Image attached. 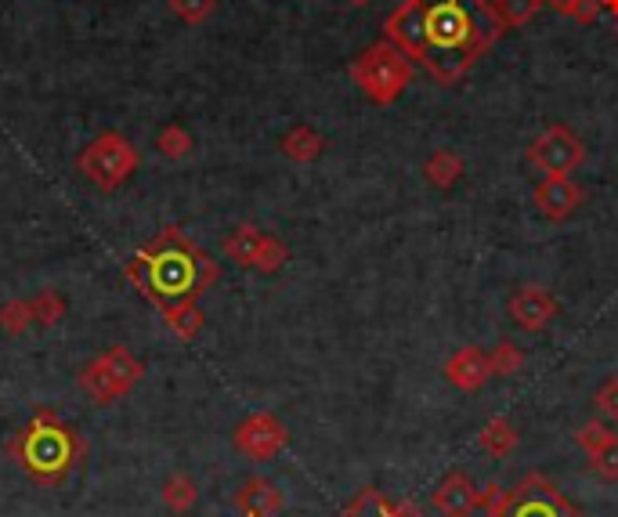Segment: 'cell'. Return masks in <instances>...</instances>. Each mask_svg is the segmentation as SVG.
<instances>
[{"instance_id":"6da1fadb","label":"cell","mask_w":618,"mask_h":517,"mask_svg":"<svg viewBox=\"0 0 618 517\" xmlns=\"http://www.w3.org/2000/svg\"><path fill=\"white\" fill-rule=\"evenodd\" d=\"M503 33L506 22L492 0H402L383 19V40L402 48L437 84H460Z\"/></svg>"},{"instance_id":"7a4b0ae2","label":"cell","mask_w":618,"mask_h":517,"mask_svg":"<svg viewBox=\"0 0 618 517\" xmlns=\"http://www.w3.org/2000/svg\"><path fill=\"white\" fill-rule=\"evenodd\" d=\"M131 279L167 311L174 304L196 301L199 293L210 290L217 282V265L185 232L163 228L131 261Z\"/></svg>"},{"instance_id":"3957f363","label":"cell","mask_w":618,"mask_h":517,"mask_svg":"<svg viewBox=\"0 0 618 517\" xmlns=\"http://www.w3.org/2000/svg\"><path fill=\"white\" fill-rule=\"evenodd\" d=\"M16 456L22 471H30L37 482H62L65 471L73 467L76 438L54 416L40 413L33 424L19 434Z\"/></svg>"},{"instance_id":"277c9868","label":"cell","mask_w":618,"mask_h":517,"mask_svg":"<svg viewBox=\"0 0 618 517\" xmlns=\"http://www.w3.org/2000/svg\"><path fill=\"white\" fill-rule=\"evenodd\" d=\"M412 73V59L391 40H377L351 62V80L373 105H394L409 91Z\"/></svg>"},{"instance_id":"5b68a950","label":"cell","mask_w":618,"mask_h":517,"mask_svg":"<svg viewBox=\"0 0 618 517\" xmlns=\"http://www.w3.org/2000/svg\"><path fill=\"white\" fill-rule=\"evenodd\" d=\"M477 507H488V517H583V510L571 507L543 474H525L506 493H499V485H488Z\"/></svg>"},{"instance_id":"8992f818","label":"cell","mask_w":618,"mask_h":517,"mask_svg":"<svg viewBox=\"0 0 618 517\" xmlns=\"http://www.w3.org/2000/svg\"><path fill=\"white\" fill-rule=\"evenodd\" d=\"M137 380H142V362L127 348H109L105 355L80 370V391H87L94 402L105 405L113 399H123Z\"/></svg>"},{"instance_id":"52a82bcc","label":"cell","mask_w":618,"mask_h":517,"mask_svg":"<svg viewBox=\"0 0 618 517\" xmlns=\"http://www.w3.org/2000/svg\"><path fill=\"white\" fill-rule=\"evenodd\" d=\"M76 167L99 188H116L134 174L137 153L127 138H120V134H102V138H94L84 153H80Z\"/></svg>"},{"instance_id":"ba28073f","label":"cell","mask_w":618,"mask_h":517,"mask_svg":"<svg viewBox=\"0 0 618 517\" xmlns=\"http://www.w3.org/2000/svg\"><path fill=\"white\" fill-rule=\"evenodd\" d=\"M528 163L532 170H539L543 178H560V174H571L586 159L583 138L565 124H549L539 138L528 145Z\"/></svg>"},{"instance_id":"9c48e42d","label":"cell","mask_w":618,"mask_h":517,"mask_svg":"<svg viewBox=\"0 0 618 517\" xmlns=\"http://www.w3.org/2000/svg\"><path fill=\"white\" fill-rule=\"evenodd\" d=\"M286 442H290V434H286V424L279 416L271 413H254L250 420H243V424L236 427V448L243 456L250 459H271L279 456Z\"/></svg>"},{"instance_id":"30bf717a","label":"cell","mask_w":618,"mask_h":517,"mask_svg":"<svg viewBox=\"0 0 618 517\" xmlns=\"http://www.w3.org/2000/svg\"><path fill=\"white\" fill-rule=\"evenodd\" d=\"M511 322L517 325V330L525 333H543L549 330V322L557 319V297L546 290V286H521V290L511 297Z\"/></svg>"},{"instance_id":"8fae6325","label":"cell","mask_w":618,"mask_h":517,"mask_svg":"<svg viewBox=\"0 0 618 517\" xmlns=\"http://www.w3.org/2000/svg\"><path fill=\"white\" fill-rule=\"evenodd\" d=\"M535 207L546 221H568V217L583 207V188L575 185L568 174L560 178H543L535 185Z\"/></svg>"},{"instance_id":"7c38bea8","label":"cell","mask_w":618,"mask_h":517,"mask_svg":"<svg viewBox=\"0 0 618 517\" xmlns=\"http://www.w3.org/2000/svg\"><path fill=\"white\" fill-rule=\"evenodd\" d=\"M445 380L452 387H460L466 394L481 391L492 380V365L488 355L481 348H460L456 355L445 362Z\"/></svg>"},{"instance_id":"4fadbf2b","label":"cell","mask_w":618,"mask_h":517,"mask_svg":"<svg viewBox=\"0 0 618 517\" xmlns=\"http://www.w3.org/2000/svg\"><path fill=\"white\" fill-rule=\"evenodd\" d=\"M477 499H481V493H477V485L466 478L463 471H456V474H449V478L434 488V496H431V503H434V510L442 514V517H471L474 510H477Z\"/></svg>"},{"instance_id":"5bb4252c","label":"cell","mask_w":618,"mask_h":517,"mask_svg":"<svg viewBox=\"0 0 618 517\" xmlns=\"http://www.w3.org/2000/svg\"><path fill=\"white\" fill-rule=\"evenodd\" d=\"M282 493L279 485L268 478H250L239 493H236V507L243 510V517H275L282 510Z\"/></svg>"},{"instance_id":"9a60e30c","label":"cell","mask_w":618,"mask_h":517,"mask_svg":"<svg viewBox=\"0 0 618 517\" xmlns=\"http://www.w3.org/2000/svg\"><path fill=\"white\" fill-rule=\"evenodd\" d=\"M517 442H521V434H517V427L506 416H492L488 424L481 427V434H477L481 453H488L492 459H506L517 448Z\"/></svg>"},{"instance_id":"2e32d148","label":"cell","mask_w":618,"mask_h":517,"mask_svg":"<svg viewBox=\"0 0 618 517\" xmlns=\"http://www.w3.org/2000/svg\"><path fill=\"white\" fill-rule=\"evenodd\" d=\"M423 178H428V185H434L437 193H449V188L463 178V159L452 153V148H434L428 163H423Z\"/></svg>"},{"instance_id":"e0dca14e","label":"cell","mask_w":618,"mask_h":517,"mask_svg":"<svg viewBox=\"0 0 618 517\" xmlns=\"http://www.w3.org/2000/svg\"><path fill=\"white\" fill-rule=\"evenodd\" d=\"M260 242H265V232H260V228L239 225L236 232H228V239H225L228 261H236L239 268H254L257 265V254H260Z\"/></svg>"},{"instance_id":"ac0fdd59","label":"cell","mask_w":618,"mask_h":517,"mask_svg":"<svg viewBox=\"0 0 618 517\" xmlns=\"http://www.w3.org/2000/svg\"><path fill=\"white\" fill-rule=\"evenodd\" d=\"M326 148V138L315 127H293L290 134L282 138V153L290 156L293 163H311L319 159Z\"/></svg>"},{"instance_id":"d6986e66","label":"cell","mask_w":618,"mask_h":517,"mask_svg":"<svg viewBox=\"0 0 618 517\" xmlns=\"http://www.w3.org/2000/svg\"><path fill=\"white\" fill-rule=\"evenodd\" d=\"M340 517H398V507H391V499L377 493V488H362Z\"/></svg>"},{"instance_id":"ffe728a7","label":"cell","mask_w":618,"mask_h":517,"mask_svg":"<svg viewBox=\"0 0 618 517\" xmlns=\"http://www.w3.org/2000/svg\"><path fill=\"white\" fill-rule=\"evenodd\" d=\"M196 499H199V488L188 474H174V478L163 482V503H167L174 514H188L196 507Z\"/></svg>"},{"instance_id":"44dd1931","label":"cell","mask_w":618,"mask_h":517,"mask_svg":"<svg viewBox=\"0 0 618 517\" xmlns=\"http://www.w3.org/2000/svg\"><path fill=\"white\" fill-rule=\"evenodd\" d=\"M163 316H167V325L171 330L182 337V340H192L199 330H203V311L196 308V301H185V304H174V308H167L163 311Z\"/></svg>"},{"instance_id":"7402d4cb","label":"cell","mask_w":618,"mask_h":517,"mask_svg":"<svg viewBox=\"0 0 618 517\" xmlns=\"http://www.w3.org/2000/svg\"><path fill=\"white\" fill-rule=\"evenodd\" d=\"M492 4H496L506 30H521V25H528L543 11V0H492Z\"/></svg>"},{"instance_id":"603a6c76","label":"cell","mask_w":618,"mask_h":517,"mask_svg":"<svg viewBox=\"0 0 618 517\" xmlns=\"http://www.w3.org/2000/svg\"><path fill=\"white\" fill-rule=\"evenodd\" d=\"M543 8L557 11V15H565V19H575L579 25L597 22V15L604 11L600 0H543Z\"/></svg>"},{"instance_id":"cb8c5ba5","label":"cell","mask_w":618,"mask_h":517,"mask_svg":"<svg viewBox=\"0 0 618 517\" xmlns=\"http://www.w3.org/2000/svg\"><path fill=\"white\" fill-rule=\"evenodd\" d=\"M488 365H492V376H514L521 365H525V351H521L514 340H499V344L492 348Z\"/></svg>"},{"instance_id":"d4e9b609","label":"cell","mask_w":618,"mask_h":517,"mask_svg":"<svg viewBox=\"0 0 618 517\" xmlns=\"http://www.w3.org/2000/svg\"><path fill=\"white\" fill-rule=\"evenodd\" d=\"M589 464H594V471L600 474L604 482H618V434L615 431H611L608 442L589 453Z\"/></svg>"},{"instance_id":"484cf974","label":"cell","mask_w":618,"mask_h":517,"mask_svg":"<svg viewBox=\"0 0 618 517\" xmlns=\"http://www.w3.org/2000/svg\"><path fill=\"white\" fill-rule=\"evenodd\" d=\"M286 261H290V250H286L282 239L275 236H265V242H260V254H257V271H265V276H271V271H279Z\"/></svg>"},{"instance_id":"4316f807","label":"cell","mask_w":618,"mask_h":517,"mask_svg":"<svg viewBox=\"0 0 618 517\" xmlns=\"http://www.w3.org/2000/svg\"><path fill=\"white\" fill-rule=\"evenodd\" d=\"M594 405H597V413H600L604 420H615V424H618V376H608V380H604V384L597 387Z\"/></svg>"},{"instance_id":"83f0119b","label":"cell","mask_w":618,"mask_h":517,"mask_svg":"<svg viewBox=\"0 0 618 517\" xmlns=\"http://www.w3.org/2000/svg\"><path fill=\"white\" fill-rule=\"evenodd\" d=\"M30 322H33V304H25V301H11L0 311V325H4L8 333H22Z\"/></svg>"},{"instance_id":"f1b7e54d","label":"cell","mask_w":618,"mask_h":517,"mask_svg":"<svg viewBox=\"0 0 618 517\" xmlns=\"http://www.w3.org/2000/svg\"><path fill=\"white\" fill-rule=\"evenodd\" d=\"M608 438H611V427L600 424V420H589V424H583L579 434H575V442H579V448H583L586 456L594 453V448H600Z\"/></svg>"},{"instance_id":"f546056e","label":"cell","mask_w":618,"mask_h":517,"mask_svg":"<svg viewBox=\"0 0 618 517\" xmlns=\"http://www.w3.org/2000/svg\"><path fill=\"white\" fill-rule=\"evenodd\" d=\"M171 8L182 15L185 22H203V19H210L214 15V8H217V0H171Z\"/></svg>"},{"instance_id":"4dcf8cb0","label":"cell","mask_w":618,"mask_h":517,"mask_svg":"<svg viewBox=\"0 0 618 517\" xmlns=\"http://www.w3.org/2000/svg\"><path fill=\"white\" fill-rule=\"evenodd\" d=\"M62 311H65V304H62V297H54L51 290H44L33 301V319L37 322H44V325H54L62 319Z\"/></svg>"},{"instance_id":"1f68e13d","label":"cell","mask_w":618,"mask_h":517,"mask_svg":"<svg viewBox=\"0 0 618 517\" xmlns=\"http://www.w3.org/2000/svg\"><path fill=\"white\" fill-rule=\"evenodd\" d=\"M188 148H192V138H188V134H185L182 127H171V131L159 134V153H163V156L182 159V156H188Z\"/></svg>"},{"instance_id":"d6a6232c","label":"cell","mask_w":618,"mask_h":517,"mask_svg":"<svg viewBox=\"0 0 618 517\" xmlns=\"http://www.w3.org/2000/svg\"><path fill=\"white\" fill-rule=\"evenodd\" d=\"M600 8H604V11H611V15L618 19V0H600Z\"/></svg>"},{"instance_id":"836d02e7","label":"cell","mask_w":618,"mask_h":517,"mask_svg":"<svg viewBox=\"0 0 618 517\" xmlns=\"http://www.w3.org/2000/svg\"><path fill=\"white\" fill-rule=\"evenodd\" d=\"M398 517H423V514L412 510V507H398Z\"/></svg>"},{"instance_id":"e575fe53","label":"cell","mask_w":618,"mask_h":517,"mask_svg":"<svg viewBox=\"0 0 618 517\" xmlns=\"http://www.w3.org/2000/svg\"><path fill=\"white\" fill-rule=\"evenodd\" d=\"M351 8H365V4H373V0H348Z\"/></svg>"},{"instance_id":"d590c367","label":"cell","mask_w":618,"mask_h":517,"mask_svg":"<svg viewBox=\"0 0 618 517\" xmlns=\"http://www.w3.org/2000/svg\"><path fill=\"white\" fill-rule=\"evenodd\" d=\"M615 33H618V19H615Z\"/></svg>"}]
</instances>
